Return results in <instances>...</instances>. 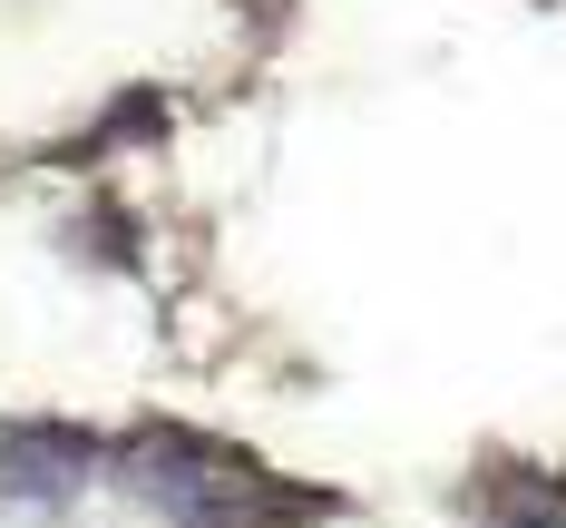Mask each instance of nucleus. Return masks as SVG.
I'll return each instance as SVG.
<instances>
[{
	"mask_svg": "<svg viewBox=\"0 0 566 528\" xmlns=\"http://www.w3.org/2000/svg\"><path fill=\"white\" fill-rule=\"evenodd\" d=\"M117 489H137L157 519L176 528H283V499L254 469L216 451V441H186V431H137L117 441Z\"/></svg>",
	"mask_w": 566,
	"mask_h": 528,
	"instance_id": "nucleus-1",
	"label": "nucleus"
},
{
	"mask_svg": "<svg viewBox=\"0 0 566 528\" xmlns=\"http://www.w3.org/2000/svg\"><path fill=\"white\" fill-rule=\"evenodd\" d=\"M88 469H98V441L78 421H10L0 431V489L20 509H69L88 489Z\"/></svg>",
	"mask_w": 566,
	"mask_h": 528,
	"instance_id": "nucleus-2",
	"label": "nucleus"
}]
</instances>
